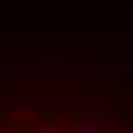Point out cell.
<instances>
[{
  "label": "cell",
  "instance_id": "obj_1",
  "mask_svg": "<svg viewBox=\"0 0 133 133\" xmlns=\"http://www.w3.org/2000/svg\"><path fill=\"white\" fill-rule=\"evenodd\" d=\"M0 133H133V107L99 95L0 90Z\"/></svg>",
  "mask_w": 133,
  "mask_h": 133
}]
</instances>
